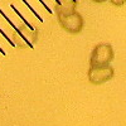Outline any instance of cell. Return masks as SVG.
<instances>
[{"label":"cell","mask_w":126,"mask_h":126,"mask_svg":"<svg viewBox=\"0 0 126 126\" xmlns=\"http://www.w3.org/2000/svg\"><path fill=\"white\" fill-rule=\"evenodd\" d=\"M93 3H98V4H101V3H105V1H107V0H92Z\"/></svg>","instance_id":"obj_11"},{"label":"cell","mask_w":126,"mask_h":126,"mask_svg":"<svg viewBox=\"0 0 126 126\" xmlns=\"http://www.w3.org/2000/svg\"><path fill=\"white\" fill-rule=\"evenodd\" d=\"M38 1H40V4L44 6V9H46V10H48V13H52V10L49 9V6H48V5H47V4H46L44 1H43V0H38Z\"/></svg>","instance_id":"obj_10"},{"label":"cell","mask_w":126,"mask_h":126,"mask_svg":"<svg viewBox=\"0 0 126 126\" xmlns=\"http://www.w3.org/2000/svg\"><path fill=\"white\" fill-rule=\"evenodd\" d=\"M113 75H115V71L110 64L90 67L88 73H87L88 82L91 83V85H94V86H100V85H102V83L112 79Z\"/></svg>","instance_id":"obj_4"},{"label":"cell","mask_w":126,"mask_h":126,"mask_svg":"<svg viewBox=\"0 0 126 126\" xmlns=\"http://www.w3.org/2000/svg\"><path fill=\"white\" fill-rule=\"evenodd\" d=\"M0 53H1L3 56H6V53H5V50H4V49H3L1 47H0Z\"/></svg>","instance_id":"obj_12"},{"label":"cell","mask_w":126,"mask_h":126,"mask_svg":"<svg viewBox=\"0 0 126 126\" xmlns=\"http://www.w3.org/2000/svg\"><path fill=\"white\" fill-rule=\"evenodd\" d=\"M37 40H38V32L37 30L25 28V27H18L16 29H14L13 42L15 43L16 47H19V48L29 47L30 49H33Z\"/></svg>","instance_id":"obj_3"},{"label":"cell","mask_w":126,"mask_h":126,"mask_svg":"<svg viewBox=\"0 0 126 126\" xmlns=\"http://www.w3.org/2000/svg\"><path fill=\"white\" fill-rule=\"evenodd\" d=\"M113 59V49L109 43H100L93 48L90 57V67L106 66Z\"/></svg>","instance_id":"obj_2"},{"label":"cell","mask_w":126,"mask_h":126,"mask_svg":"<svg viewBox=\"0 0 126 126\" xmlns=\"http://www.w3.org/2000/svg\"><path fill=\"white\" fill-rule=\"evenodd\" d=\"M22 1H23V3H24V4H25V5H27V6H28L30 10H32V13L34 14V16H35V18H38V20H39V22H40V23H43V19H42V16H40V15H39V14L35 12V9H34V8L32 6V5H30L28 1H27V0H22Z\"/></svg>","instance_id":"obj_7"},{"label":"cell","mask_w":126,"mask_h":126,"mask_svg":"<svg viewBox=\"0 0 126 126\" xmlns=\"http://www.w3.org/2000/svg\"><path fill=\"white\" fill-rule=\"evenodd\" d=\"M77 4H78V0H59L56 4V14L75 12L77 8Z\"/></svg>","instance_id":"obj_5"},{"label":"cell","mask_w":126,"mask_h":126,"mask_svg":"<svg viewBox=\"0 0 126 126\" xmlns=\"http://www.w3.org/2000/svg\"><path fill=\"white\" fill-rule=\"evenodd\" d=\"M10 8H12V9L14 10V12H15V14H16V15H19V18H20V19L23 20V23H24V24H25V25H27L28 28H30V29H34L33 27H32V24H30V23L28 22V20H27V19H25V18H24V16L22 15V14H20V12H19V10H18V9L15 8V5H14V4H10Z\"/></svg>","instance_id":"obj_6"},{"label":"cell","mask_w":126,"mask_h":126,"mask_svg":"<svg viewBox=\"0 0 126 126\" xmlns=\"http://www.w3.org/2000/svg\"><path fill=\"white\" fill-rule=\"evenodd\" d=\"M109 1L112 4V5H115V6H122L125 3H126V0H109Z\"/></svg>","instance_id":"obj_9"},{"label":"cell","mask_w":126,"mask_h":126,"mask_svg":"<svg viewBox=\"0 0 126 126\" xmlns=\"http://www.w3.org/2000/svg\"><path fill=\"white\" fill-rule=\"evenodd\" d=\"M0 33H1V35L4 37V39H5V40H8V43H9L10 46H12V47H16V46H15V43L13 42V39H10V38H9V35H6V34H5V32H4L1 28H0Z\"/></svg>","instance_id":"obj_8"},{"label":"cell","mask_w":126,"mask_h":126,"mask_svg":"<svg viewBox=\"0 0 126 126\" xmlns=\"http://www.w3.org/2000/svg\"><path fill=\"white\" fill-rule=\"evenodd\" d=\"M57 19L61 27L69 34H78L85 24L82 15L77 10L71 13H57Z\"/></svg>","instance_id":"obj_1"}]
</instances>
